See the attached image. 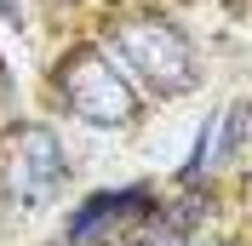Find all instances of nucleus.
<instances>
[{
    "label": "nucleus",
    "instance_id": "f03ea898",
    "mask_svg": "<svg viewBox=\"0 0 252 246\" xmlns=\"http://www.w3.org/2000/svg\"><path fill=\"white\" fill-rule=\"evenodd\" d=\"M58 92L80 121H92V126H126L138 115V92L126 86V75L97 46H80L58 63Z\"/></svg>",
    "mask_w": 252,
    "mask_h": 246
},
{
    "label": "nucleus",
    "instance_id": "423d86ee",
    "mask_svg": "<svg viewBox=\"0 0 252 246\" xmlns=\"http://www.w3.org/2000/svg\"><path fill=\"white\" fill-rule=\"evenodd\" d=\"M155 246H223V241H189V235H160Z\"/></svg>",
    "mask_w": 252,
    "mask_h": 246
},
{
    "label": "nucleus",
    "instance_id": "f257e3e1",
    "mask_svg": "<svg viewBox=\"0 0 252 246\" xmlns=\"http://www.w3.org/2000/svg\"><path fill=\"white\" fill-rule=\"evenodd\" d=\"M109 40H115V58L160 97H178V92H189L201 80L189 34L178 23H166V17H121L109 29Z\"/></svg>",
    "mask_w": 252,
    "mask_h": 246
},
{
    "label": "nucleus",
    "instance_id": "7ed1b4c3",
    "mask_svg": "<svg viewBox=\"0 0 252 246\" xmlns=\"http://www.w3.org/2000/svg\"><path fill=\"white\" fill-rule=\"evenodd\" d=\"M0 178H6V189H12V200L40 206V200H52L63 189L69 160H63L58 138H52L46 126H17L12 143H6V160H0Z\"/></svg>",
    "mask_w": 252,
    "mask_h": 246
},
{
    "label": "nucleus",
    "instance_id": "20e7f679",
    "mask_svg": "<svg viewBox=\"0 0 252 246\" xmlns=\"http://www.w3.org/2000/svg\"><path fill=\"white\" fill-rule=\"evenodd\" d=\"M155 217V200L143 189H103V195L80 200V212L69 217V246H109L121 235L143 229Z\"/></svg>",
    "mask_w": 252,
    "mask_h": 246
},
{
    "label": "nucleus",
    "instance_id": "39448f33",
    "mask_svg": "<svg viewBox=\"0 0 252 246\" xmlns=\"http://www.w3.org/2000/svg\"><path fill=\"white\" fill-rule=\"evenodd\" d=\"M241 121H247L241 109H223V115H212V121H206L201 149H195V160H189V178H195V172H212V166H223V160H229V138H235Z\"/></svg>",
    "mask_w": 252,
    "mask_h": 246
}]
</instances>
